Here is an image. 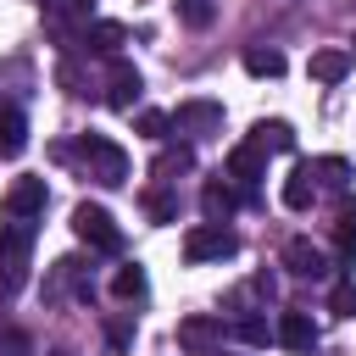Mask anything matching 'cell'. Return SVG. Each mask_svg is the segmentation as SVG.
<instances>
[{"mask_svg": "<svg viewBox=\"0 0 356 356\" xmlns=\"http://www.w3.org/2000/svg\"><path fill=\"white\" fill-rule=\"evenodd\" d=\"M72 234H78L83 245H95V250H122V228L111 222V211H106V206L78 200V206H72Z\"/></svg>", "mask_w": 356, "mask_h": 356, "instance_id": "277c9868", "label": "cell"}, {"mask_svg": "<svg viewBox=\"0 0 356 356\" xmlns=\"http://www.w3.org/2000/svg\"><path fill=\"white\" fill-rule=\"evenodd\" d=\"M33 234L39 222L33 217H6L0 222V289L17 295L28 284V267H33Z\"/></svg>", "mask_w": 356, "mask_h": 356, "instance_id": "6da1fadb", "label": "cell"}, {"mask_svg": "<svg viewBox=\"0 0 356 356\" xmlns=\"http://www.w3.org/2000/svg\"><path fill=\"white\" fill-rule=\"evenodd\" d=\"M139 95H145L139 67L117 56V61H111V72H106V106H111V111H134V106H139Z\"/></svg>", "mask_w": 356, "mask_h": 356, "instance_id": "5b68a950", "label": "cell"}, {"mask_svg": "<svg viewBox=\"0 0 356 356\" xmlns=\"http://www.w3.org/2000/svg\"><path fill=\"white\" fill-rule=\"evenodd\" d=\"M44 356H72V350H44Z\"/></svg>", "mask_w": 356, "mask_h": 356, "instance_id": "4dcf8cb0", "label": "cell"}, {"mask_svg": "<svg viewBox=\"0 0 356 356\" xmlns=\"http://www.w3.org/2000/svg\"><path fill=\"white\" fill-rule=\"evenodd\" d=\"M350 56H356V50H350Z\"/></svg>", "mask_w": 356, "mask_h": 356, "instance_id": "1f68e13d", "label": "cell"}, {"mask_svg": "<svg viewBox=\"0 0 356 356\" xmlns=\"http://www.w3.org/2000/svg\"><path fill=\"white\" fill-rule=\"evenodd\" d=\"M78 156H83V167H89L95 184H106V189L128 184V150H122L117 139H106V134H83V139H78Z\"/></svg>", "mask_w": 356, "mask_h": 356, "instance_id": "7a4b0ae2", "label": "cell"}, {"mask_svg": "<svg viewBox=\"0 0 356 356\" xmlns=\"http://www.w3.org/2000/svg\"><path fill=\"white\" fill-rule=\"evenodd\" d=\"M284 267H289L295 278H323V273H328V261H323V250H317L312 239H289V245H284Z\"/></svg>", "mask_w": 356, "mask_h": 356, "instance_id": "8fae6325", "label": "cell"}, {"mask_svg": "<svg viewBox=\"0 0 356 356\" xmlns=\"http://www.w3.org/2000/svg\"><path fill=\"white\" fill-rule=\"evenodd\" d=\"M228 256H239V234L234 228H222V222H195L189 234H184V261H228Z\"/></svg>", "mask_w": 356, "mask_h": 356, "instance_id": "3957f363", "label": "cell"}, {"mask_svg": "<svg viewBox=\"0 0 356 356\" xmlns=\"http://www.w3.org/2000/svg\"><path fill=\"white\" fill-rule=\"evenodd\" d=\"M44 200H50V184L28 172L6 189V217H44Z\"/></svg>", "mask_w": 356, "mask_h": 356, "instance_id": "52a82bcc", "label": "cell"}, {"mask_svg": "<svg viewBox=\"0 0 356 356\" xmlns=\"http://www.w3.org/2000/svg\"><path fill=\"white\" fill-rule=\"evenodd\" d=\"M178 17H184L189 28H206V22H211V0H178Z\"/></svg>", "mask_w": 356, "mask_h": 356, "instance_id": "f1b7e54d", "label": "cell"}, {"mask_svg": "<svg viewBox=\"0 0 356 356\" xmlns=\"http://www.w3.org/2000/svg\"><path fill=\"white\" fill-rule=\"evenodd\" d=\"M234 206H239V195H234L222 178H206V189H200V211H206V222H228Z\"/></svg>", "mask_w": 356, "mask_h": 356, "instance_id": "4fadbf2b", "label": "cell"}, {"mask_svg": "<svg viewBox=\"0 0 356 356\" xmlns=\"http://www.w3.org/2000/svg\"><path fill=\"white\" fill-rule=\"evenodd\" d=\"M28 150V117L17 111V106H0V156L11 161V156H22Z\"/></svg>", "mask_w": 356, "mask_h": 356, "instance_id": "5bb4252c", "label": "cell"}, {"mask_svg": "<svg viewBox=\"0 0 356 356\" xmlns=\"http://www.w3.org/2000/svg\"><path fill=\"white\" fill-rule=\"evenodd\" d=\"M312 195H317V184H312V161H300V167L284 178V206H289V211H306Z\"/></svg>", "mask_w": 356, "mask_h": 356, "instance_id": "e0dca14e", "label": "cell"}, {"mask_svg": "<svg viewBox=\"0 0 356 356\" xmlns=\"http://www.w3.org/2000/svg\"><path fill=\"white\" fill-rule=\"evenodd\" d=\"M106 339H111L117 350H128V345H134V312H122V317H106Z\"/></svg>", "mask_w": 356, "mask_h": 356, "instance_id": "d4e9b609", "label": "cell"}, {"mask_svg": "<svg viewBox=\"0 0 356 356\" xmlns=\"http://www.w3.org/2000/svg\"><path fill=\"white\" fill-rule=\"evenodd\" d=\"M122 44H128V28H122V22H89V28H83V50H95V56H111V61H117Z\"/></svg>", "mask_w": 356, "mask_h": 356, "instance_id": "7c38bea8", "label": "cell"}, {"mask_svg": "<svg viewBox=\"0 0 356 356\" xmlns=\"http://www.w3.org/2000/svg\"><path fill=\"white\" fill-rule=\"evenodd\" d=\"M334 239H339V261H356V206H345V211H339Z\"/></svg>", "mask_w": 356, "mask_h": 356, "instance_id": "7402d4cb", "label": "cell"}, {"mask_svg": "<svg viewBox=\"0 0 356 356\" xmlns=\"http://www.w3.org/2000/svg\"><path fill=\"white\" fill-rule=\"evenodd\" d=\"M228 178H239V184H256V178H267V150H261L256 139L234 145V150H228Z\"/></svg>", "mask_w": 356, "mask_h": 356, "instance_id": "30bf717a", "label": "cell"}, {"mask_svg": "<svg viewBox=\"0 0 356 356\" xmlns=\"http://www.w3.org/2000/svg\"><path fill=\"white\" fill-rule=\"evenodd\" d=\"M145 289H150V278H145L139 261H128V267L111 273V295H117V300H145Z\"/></svg>", "mask_w": 356, "mask_h": 356, "instance_id": "d6986e66", "label": "cell"}, {"mask_svg": "<svg viewBox=\"0 0 356 356\" xmlns=\"http://www.w3.org/2000/svg\"><path fill=\"white\" fill-rule=\"evenodd\" d=\"M39 11L61 28V22H78V28H89L95 22V0H39Z\"/></svg>", "mask_w": 356, "mask_h": 356, "instance_id": "2e32d148", "label": "cell"}, {"mask_svg": "<svg viewBox=\"0 0 356 356\" xmlns=\"http://www.w3.org/2000/svg\"><path fill=\"white\" fill-rule=\"evenodd\" d=\"M172 128L178 134H217L222 128V100H184L172 111Z\"/></svg>", "mask_w": 356, "mask_h": 356, "instance_id": "ba28073f", "label": "cell"}, {"mask_svg": "<svg viewBox=\"0 0 356 356\" xmlns=\"http://www.w3.org/2000/svg\"><path fill=\"white\" fill-rule=\"evenodd\" d=\"M189 167H195V150H189V145H167V150L150 161V178H156V184H172V178L189 172Z\"/></svg>", "mask_w": 356, "mask_h": 356, "instance_id": "9a60e30c", "label": "cell"}, {"mask_svg": "<svg viewBox=\"0 0 356 356\" xmlns=\"http://www.w3.org/2000/svg\"><path fill=\"white\" fill-rule=\"evenodd\" d=\"M328 306H334L339 317H356V284H334V295H328Z\"/></svg>", "mask_w": 356, "mask_h": 356, "instance_id": "f546056e", "label": "cell"}, {"mask_svg": "<svg viewBox=\"0 0 356 356\" xmlns=\"http://www.w3.org/2000/svg\"><path fill=\"white\" fill-rule=\"evenodd\" d=\"M317 83H339L345 72H350V50H317L312 56V67H306Z\"/></svg>", "mask_w": 356, "mask_h": 356, "instance_id": "ac0fdd59", "label": "cell"}, {"mask_svg": "<svg viewBox=\"0 0 356 356\" xmlns=\"http://www.w3.org/2000/svg\"><path fill=\"white\" fill-rule=\"evenodd\" d=\"M250 139H256L267 156H273V150H278V156H284V150H295V128H289V122H256V128H250Z\"/></svg>", "mask_w": 356, "mask_h": 356, "instance_id": "ffe728a7", "label": "cell"}, {"mask_svg": "<svg viewBox=\"0 0 356 356\" xmlns=\"http://www.w3.org/2000/svg\"><path fill=\"white\" fill-rule=\"evenodd\" d=\"M234 334H239L245 345H267V339H273V328H267L261 317H239V323H234Z\"/></svg>", "mask_w": 356, "mask_h": 356, "instance_id": "484cf974", "label": "cell"}, {"mask_svg": "<svg viewBox=\"0 0 356 356\" xmlns=\"http://www.w3.org/2000/svg\"><path fill=\"white\" fill-rule=\"evenodd\" d=\"M178 345H184L189 356H217V345H222V323L206 317V312H195V317L178 323Z\"/></svg>", "mask_w": 356, "mask_h": 356, "instance_id": "8992f818", "label": "cell"}, {"mask_svg": "<svg viewBox=\"0 0 356 356\" xmlns=\"http://www.w3.org/2000/svg\"><path fill=\"white\" fill-rule=\"evenodd\" d=\"M0 356H33V339L22 328H0Z\"/></svg>", "mask_w": 356, "mask_h": 356, "instance_id": "4316f807", "label": "cell"}, {"mask_svg": "<svg viewBox=\"0 0 356 356\" xmlns=\"http://www.w3.org/2000/svg\"><path fill=\"white\" fill-rule=\"evenodd\" d=\"M312 178H323V184H345V178H350V161H345V156H317V161H312Z\"/></svg>", "mask_w": 356, "mask_h": 356, "instance_id": "603a6c76", "label": "cell"}, {"mask_svg": "<svg viewBox=\"0 0 356 356\" xmlns=\"http://www.w3.org/2000/svg\"><path fill=\"white\" fill-rule=\"evenodd\" d=\"M245 72H250V78H278V72H284V56L250 44V50H245Z\"/></svg>", "mask_w": 356, "mask_h": 356, "instance_id": "44dd1931", "label": "cell"}, {"mask_svg": "<svg viewBox=\"0 0 356 356\" xmlns=\"http://www.w3.org/2000/svg\"><path fill=\"white\" fill-rule=\"evenodd\" d=\"M273 339H278L284 350H317V323H312L306 312H278Z\"/></svg>", "mask_w": 356, "mask_h": 356, "instance_id": "9c48e42d", "label": "cell"}, {"mask_svg": "<svg viewBox=\"0 0 356 356\" xmlns=\"http://www.w3.org/2000/svg\"><path fill=\"white\" fill-rule=\"evenodd\" d=\"M145 211H150V222H172V217H178V200H172L167 189H150V195H145Z\"/></svg>", "mask_w": 356, "mask_h": 356, "instance_id": "cb8c5ba5", "label": "cell"}, {"mask_svg": "<svg viewBox=\"0 0 356 356\" xmlns=\"http://www.w3.org/2000/svg\"><path fill=\"white\" fill-rule=\"evenodd\" d=\"M167 128H172L167 111H139V134H145V139H167Z\"/></svg>", "mask_w": 356, "mask_h": 356, "instance_id": "83f0119b", "label": "cell"}]
</instances>
